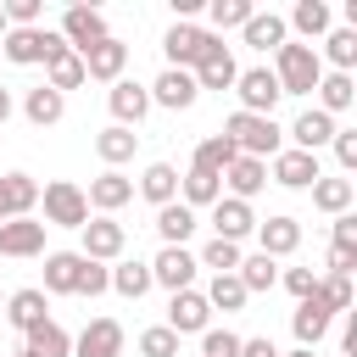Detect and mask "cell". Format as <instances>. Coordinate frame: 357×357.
I'll list each match as a JSON object with an SVG mask.
<instances>
[{"label":"cell","mask_w":357,"mask_h":357,"mask_svg":"<svg viewBox=\"0 0 357 357\" xmlns=\"http://www.w3.org/2000/svg\"><path fill=\"white\" fill-rule=\"evenodd\" d=\"M273 78H279V95H312L318 78H324L318 45H296V39H284V45L273 50Z\"/></svg>","instance_id":"cell-1"},{"label":"cell","mask_w":357,"mask_h":357,"mask_svg":"<svg viewBox=\"0 0 357 357\" xmlns=\"http://www.w3.org/2000/svg\"><path fill=\"white\" fill-rule=\"evenodd\" d=\"M223 134L234 139V151H240V156H257V162H273V156L284 151V128H279L273 117H251V112H234V117L223 123Z\"/></svg>","instance_id":"cell-2"},{"label":"cell","mask_w":357,"mask_h":357,"mask_svg":"<svg viewBox=\"0 0 357 357\" xmlns=\"http://www.w3.org/2000/svg\"><path fill=\"white\" fill-rule=\"evenodd\" d=\"M39 201H45V229H84L89 223V201L73 178H50L39 190Z\"/></svg>","instance_id":"cell-3"},{"label":"cell","mask_w":357,"mask_h":357,"mask_svg":"<svg viewBox=\"0 0 357 357\" xmlns=\"http://www.w3.org/2000/svg\"><path fill=\"white\" fill-rule=\"evenodd\" d=\"M206 50H212V33H206V28H195V22H173V28H167V39H162L167 67H178V73H195Z\"/></svg>","instance_id":"cell-4"},{"label":"cell","mask_w":357,"mask_h":357,"mask_svg":"<svg viewBox=\"0 0 357 357\" xmlns=\"http://www.w3.org/2000/svg\"><path fill=\"white\" fill-rule=\"evenodd\" d=\"M0 50H6V61H17V67H39L50 50H61V33H50V28H6Z\"/></svg>","instance_id":"cell-5"},{"label":"cell","mask_w":357,"mask_h":357,"mask_svg":"<svg viewBox=\"0 0 357 357\" xmlns=\"http://www.w3.org/2000/svg\"><path fill=\"white\" fill-rule=\"evenodd\" d=\"M234 95H240V112L273 117V106H279V78H273V67H245V73L234 78Z\"/></svg>","instance_id":"cell-6"},{"label":"cell","mask_w":357,"mask_h":357,"mask_svg":"<svg viewBox=\"0 0 357 357\" xmlns=\"http://www.w3.org/2000/svg\"><path fill=\"white\" fill-rule=\"evenodd\" d=\"M195 251L190 245H162L156 251V262H151V284H162V290H195Z\"/></svg>","instance_id":"cell-7"},{"label":"cell","mask_w":357,"mask_h":357,"mask_svg":"<svg viewBox=\"0 0 357 357\" xmlns=\"http://www.w3.org/2000/svg\"><path fill=\"white\" fill-rule=\"evenodd\" d=\"M100 39H112V28H106V17L95 11V6H67L61 11V45L67 50H89V45H100Z\"/></svg>","instance_id":"cell-8"},{"label":"cell","mask_w":357,"mask_h":357,"mask_svg":"<svg viewBox=\"0 0 357 357\" xmlns=\"http://www.w3.org/2000/svg\"><path fill=\"white\" fill-rule=\"evenodd\" d=\"M268 178H273V184H284V190H312V184L324 178V167H318V156H312V151L284 145V151L268 162Z\"/></svg>","instance_id":"cell-9"},{"label":"cell","mask_w":357,"mask_h":357,"mask_svg":"<svg viewBox=\"0 0 357 357\" xmlns=\"http://www.w3.org/2000/svg\"><path fill=\"white\" fill-rule=\"evenodd\" d=\"M78 234H84V251H78V257H89V262H117L123 245H128V234H123L117 218H89Z\"/></svg>","instance_id":"cell-10"},{"label":"cell","mask_w":357,"mask_h":357,"mask_svg":"<svg viewBox=\"0 0 357 357\" xmlns=\"http://www.w3.org/2000/svg\"><path fill=\"white\" fill-rule=\"evenodd\" d=\"M145 95H151V106L190 112L201 89H195V78H190V73H178V67H162V73H156V84H145Z\"/></svg>","instance_id":"cell-11"},{"label":"cell","mask_w":357,"mask_h":357,"mask_svg":"<svg viewBox=\"0 0 357 357\" xmlns=\"http://www.w3.org/2000/svg\"><path fill=\"white\" fill-rule=\"evenodd\" d=\"M167 329H173V335H206V329H212L206 296H201V290H178V296L167 301Z\"/></svg>","instance_id":"cell-12"},{"label":"cell","mask_w":357,"mask_h":357,"mask_svg":"<svg viewBox=\"0 0 357 357\" xmlns=\"http://www.w3.org/2000/svg\"><path fill=\"white\" fill-rule=\"evenodd\" d=\"M212 229H218V240H245V234H257V212H251V201H234V195H218L212 201Z\"/></svg>","instance_id":"cell-13"},{"label":"cell","mask_w":357,"mask_h":357,"mask_svg":"<svg viewBox=\"0 0 357 357\" xmlns=\"http://www.w3.org/2000/svg\"><path fill=\"white\" fill-rule=\"evenodd\" d=\"M73 357H123V324L117 318H89L84 335L73 340Z\"/></svg>","instance_id":"cell-14"},{"label":"cell","mask_w":357,"mask_h":357,"mask_svg":"<svg viewBox=\"0 0 357 357\" xmlns=\"http://www.w3.org/2000/svg\"><path fill=\"white\" fill-rule=\"evenodd\" d=\"M123 67H128V45H123L117 33L84 50V78H100V84H117V78H123Z\"/></svg>","instance_id":"cell-15"},{"label":"cell","mask_w":357,"mask_h":357,"mask_svg":"<svg viewBox=\"0 0 357 357\" xmlns=\"http://www.w3.org/2000/svg\"><path fill=\"white\" fill-rule=\"evenodd\" d=\"M195 78V89H234V78H240V67H234V56H229V45L212 33V50L201 56V67L190 73Z\"/></svg>","instance_id":"cell-16"},{"label":"cell","mask_w":357,"mask_h":357,"mask_svg":"<svg viewBox=\"0 0 357 357\" xmlns=\"http://www.w3.org/2000/svg\"><path fill=\"white\" fill-rule=\"evenodd\" d=\"M106 106H112L117 128H139V123H145V112H151V95H145V84L117 78V84H112V95H106Z\"/></svg>","instance_id":"cell-17"},{"label":"cell","mask_w":357,"mask_h":357,"mask_svg":"<svg viewBox=\"0 0 357 357\" xmlns=\"http://www.w3.org/2000/svg\"><path fill=\"white\" fill-rule=\"evenodd\" d=\"M45 251V223L39 218H6L0 223V257H39Z\"/></svg>","instance_id":"cell-18"},{"label":"cell","mask_w":357,"mask_h":357,"mask_svg":"<svg viewBox=\"0 0 357 357\" xmlns=\"http://www.w3.org/2000/svg\"><path fill=\"white\" fill-rule=\"evenodd\" d=\"M84 201H89V206H95L100 218H112L117 206H128V201H134V178H123V173H112V167H106L100 178H89Z\"/></svg>","instance_id":"cell-19"},{"label":"cell","mask_w":357,"mask_h":357,"mask_svg":"<svg viewBox=\"0 0 357 357\" xmlns=\"http://www.w3.org/2000/svg\"><path fill=\"white\" fill-rule=\"evenodd\" d=\"M6 318H11V329H39L45 318H50V296L39 290V284H28V290H11L6 296Z\"/></svg>","instance_id":"cell-20"},{"label":"cell","mask_w":357,"mask_h":357,"mask_svg":"<svg viewBox=\"0 0 357 357\" xmlns=\"http://www.w3.org/2000/svg\"><path fill=\"white\" fill-rule=\"evenodd\" d=\"M33 206H39L33 173H6V178H0V223H6V218H33Z\"/></svg>","instance_id":"cell-21"},{"label":"cell","mask_w":357,"mask_h":357,"mask_svg":"<svg viewBox=\"0 0 357 357\" xmlns=\"http://www.w3.org/2000/svg\"><path fill=\"white\" fill-rule=\"evenodd\" d=\"M296 245H301V223H296V218H284V212H279V218L257 223V251H262V257H273V262H279V257H290Z\"/></svg>","instance_id":"cell-22"},{"label":"cell","mask_w":357,"mask_h":357,"mask_svg":"<svg viewBox=\"0 0 357 357\" xmlns=\"http://www.w3.org/2000/svg\"><path fill=\"white\" fill-rule=\"evenodd\" d=\"M78 84H89V78H84V56H78V50H67V45H61V50H50V56H45V89L67 95V89H78Z\"/></svg>","instance_id":"cell-23"},{"label":"cell","mask_w":357,"mask_h":357,"mask_svg":"<svg viewBox=\"0 0 357 357\" xmlns=\"http://www.w3.org/2000/svg\"><path fill=\"white\" fill-rule=\"evenodd\" d=\"M290 139H296V151H312V156H318V151L335 139V117L318 112V106H307V112L290 123Z\"/></svg>","instance_id":"cell-24"},{"label":"cell","mask_w":357,"mask_h":357,"mask_svg":"<svg viewBox=\"0 0 357 357\" xmlns=\"http://www.w3.org/2000/svg\"><path fill=\"white\" fill-rule=\"evenodd\" d=\"M78 273H84L78 251H50L45 257V296H78Z\"/></svg>","instance_id":"cell-25"},{"label":"cell","mask_w":357,"mask_h":357,"mask_svg":"<svg viewBox=\"0 0 357 357\" xmlns=\"http://www.w3.org/2000/svg\"><path fill=\"white\" fill-rule=\"evenodd\" d=\"M223 184H229L234 201H251V195L268 184V162H257V156H234V162L223 167Z\"/></svg>","instance_id":"cell-26"},{"label":"cell","mask_w":357,"mask_h":357,"mask_svg":"<svg viewBox=\"0 0 357 357\" xmlns=\"http://www.w3.org/2000/svg\"><path fill=\"white\" fill-rule=\"evenodd\" d=\"M284 28H296L301 39H324V33L335 28V11H329L324 0H296V6H290V22H284Z\"/></svg>","instance_id":"cell-27"},{"label":"cell","mask_w":357,"mask_h":357,"mask_svg":"<svg viewBox=\"0 0 357 357\" xmlns=\"http://www.w3.org/2000/svg\"><path fill=\"white\" fill-rule=\"evenodd\" d=\"M139 195H145L151 206L178 201V167H173V162H151V167L139 173Z\"/></svg>","instance_id":"cell-28"},{"label":"cell","mask_w":357,"mask_h":357,"mask_svg":"<svg viewBox=\"0 0 357 357\" xmlns=\"http://www.w3.org/2000/svg\"><path fill=\"white\" fill-rule=\"evenodd\" d=\"M240 33H245V45H251V50H279V45L290 39L284 17H273V11H251V22H245Z\"/></svg>","instance_id":"cell-29"},{"label":"cell","mask_w":357,"mask_h":357,"mask_svg":"<svg viewBox=\"0 0 357 357\" xmlns=\"http://www.w3.org/2000/svg\"><path fill=\"white\" fill-rule=\"evenodd\" d=\"M318 61H329V73H351L357 67V28H329Z\"/></svg>","instance_id":"cell-30"},{"label":"cell","mask_w":357,"mask_h":357,"mask_svg":"<svg viewBox=\"0 0 357 357\" xmlns=\"http://www.w3.org/2000/svg\"><path fill=\"white\" fill-rule=\"evenodd\" d=\"M22 117L33 123V128H50V123H61L67 117V95H56V89H28V100H22Z\"/></svg>","instance_id":"cell-31"},{"label":"cell","mask_w":357,"mask_h":357,"mask_svg":"<svg viewBox=\"0 0 357 357\" xmlns=\"http://www.w3.org/2000/svg\"><path fill=\"white\" fill-rule=\"evenodd\" d=\"M134 145H139V134H134V128H117V123L95 134V156H100V162H106L112 173H117V167H123V162L134 156Z\"/></svg>","instance_id":"cell-32"},{"label":"cell","mask_w":357,"mask_h":357,"mask_svg":"<svg viewBox=\"0 0 357 357\" xmlns=\"http://www.w3.org/2000/svg\"><path fill=\"white\" fill-rule=\"evenodd\" d=\"M156 234H162V245H184V240L195 234V212H190L184 201L156 206Z\"/></svg>","instance_id":"cell-33"},{"label":"cell","mask_w":357,"mask_h":357,"mask_svg":"<svg viewBox=\"0 0 357 357\" xmlns=\"http://www.w3.org/2000/svg\"><path fill=\"white\" fill-rule=\"evenodd\" d=\"M28 357H73V335L56 324V318H45L39 329H28V346H22Z\"/></svg>","instance_id":"cell-34"},{"label":"cell","mask_w":357,"mask_h":357,"mask_svg":"<svg viewBox=\"0 0 357 357\" xmlns=\"http://www.w3.org/2000/svg\"><path fill=\"white\" fill-rule=\"evenodd\" d=\"M218 195H223V178H218V173H201V167H190V173L178 178V201H184L190 212H195V206H212Z\"/></svg>","instance_id":"cell-35"},{"label":"cell","mask_w":357,"mask_h":357,"mask_svg":"<svg viewBox=\"0 0 357 357\" xmlns=\"http://www.w3.org/2000/svg\"><path fill=\"white\" fill-rule=\"evenodd\" d=\"M351 201H357V184H351V178H318V184H312V206L329 212V218L351 212Z\"/></svg>","instance_id":"cell-36"},{"label":"cell","mask_w":357,"mask_h":357,"mask_svg":"<svg viewBox=\"0 0 357 357\" xmlns=\"http://www.w3.org/2000/svg\"><path fill=\"white\" fill-rule=\"evenodd\" d=\"M290 329H296V340H301V351H312V346H318V340L329 335V312H324V307H318V301L307 296V301L296 307V318H290Z\"/></svg>","instance_id":"cell-37"},{"label":"cell","mask_w":357,"mask_h":357,"mask_svg":"<svg viewBox=\"0 0 357 357\" xmlns=\"http://www.w3.org/2000/svg\"><path fill=\"white\" fill-rule=\"evenodd\" d=\"M351 100H357L351 73H324V78H318V112H329V117H335V112H346Z\"/></svg>","instance_id":"cell-38"},{"label":"cell","mask_w":357,"mask_h":357,"mask_svg":"<svg viewBox=\"0 0 357 357\" xmlns=\"http://www.w3.org/2000/svg\"><path fill=\"white\" fill-rule=\"evenodd\" d=\"M234 279L245 284V296H257V290H273V284H279V268H273V257H262V251H251V257H240V268H234Z\"/></svg>","instance_id":"cell-39"},{"label":"cell","mask_w":357,"mask_h":357,"mask_svg":"<svg viewBox=\"0 0 357 357\" xmlns=\"http://www.w3.org/2000/svg\"><path fill=\"white\" fill-rule=\"evenodd\" d=\"M201 296H206V307H212V312H240V307L251 301V296H245V284H240L234 273H212V284H206Z\"/></svg>","instance_id":"cell-40"},{"label":"cell","mask_w":357,"mask_h":357,"mask_svg":"<svg viewBox=\"0 0 357 357\" xmlns=\"http://www.w3.org/2000/svg\"><path fill=\"white\" fill-rule=\"evenodd\" d=\"M251 11H257L251 0H212V6H206V22H212L206 33H218V39H223L229 28H245V22H251Z\"/></svg>","instance_id":"cell-41"},{"label":"cell","mask_w":357,"mask_h":357,"mask_svg":"<svg viewBox=\"0 0 357 357\" xmlns=\"http://www.w3.org/2000/svg\"><path fill=\"white\" fill-rule=\"evenodd\" d=\"M234 156H240V151H234V139H229V134H212V139H201V145H195V162H190V167H201V173H218V178H223V167H229Z\"/></svg>","instance_id":"cell-42"},{"label":"cell","mask_w":357,"mask_h":357,"mask_svg":"<svg viewBox=\"0 0 357 357\" xmlns=\"http://www.w3.org/2000/svg\"><path fill=\"white\" fill-rule=\"evenodd\" d=\"M112 290L128 296V301H139V296L151 290V262H117V268H112Z\"/></svg>","instance_id":"cell-43"},{"label":"cell","mask_w":357,"mask_h":357,"mask_svg":"<svg viewBox=\"0 0 357 357\" xmlns=\"http://www.w3.org/2000/svg\"><path fill=\"white\" fill-rule=\"evenodd\" d=\"M312 301L335 318V312H351V279H340V273H324L318 279V290H312Z\"/></svg>","instance_id":"cell-44"},{"label":"cell","mask_w":357,"mask_h":357,"mask_svg":"<svg viewBox=\"0 0 357 357\" xmlns=\"http://www.w3.org/2000/svg\"><path fill=\"white\" fill-rule=\"evenodd\" d=\"M195 262H201V268H212V273H234V268H240V245L212 234V240L201 245V257H195Z\"/></svg>","instance_id":"cell-45"},{"label":"cell","mask_w":357,"mask_h":357,"mask_svg":"<svg viewBox=\"0 0 357 357\" xmlns=\"http://www.w3.org/2000/svg\"><path fill=\"white\" fill-rule=\"evenodd\" d=\"M139 357H178V335H173L167 324H151V329L139 335Z\"/></svg>","instance_id":"cell-46"},{"label":"cell","mask_w":357,"mask_h":357,"mask_svg":"<svg viewBox=\"0 0 357 357\" xmlns=\"http://www.w3.org/2000/svg\"><path fill=\"white\" fill-rule=\"evenodd\" d=\"M0 11H6V28H39V17H45L39 0H0Z\"/></svg>","instance_id":"cell-47"},{"label":"cell","mask_w":357,"mask_h":357,"mask_svg":"<svg viewBox=\"0 0 357 357\" xmlns=\"http://www.w3.org/2000/svg\"><path fill=\"white\" fill-rule=\"evenodd\" d=\"M106 290H112V268L84 257V273H78V296H106Z\"/></svg>","instance_id":"cell-48"},{"label":"cell","mask_w":357,"mask_h":357,"mask_svg":"<svg viewBox=\"0 0 357 357\" xmlns=\"http://www.w3.org/2000/svg\"><path fill=\"white\" fill-rule=\"evenodd\" d=\"M201 357H240V335L234 329H206L201 335Z\"/></svg>","instance_id":"cell-49"},{"label":"cell","mask_w":357,"mask_h":357,"mask_svg":"<svg viewBox=\"0 0 357 357\" xmlns=\"http://www.w3.org/2000/svg\"><path fill=\"white\" fill-rule=\"evenodd\" d=\"M335 162H340V173H351L357 167V128H335Z\"/></svg>","instance_id":"cell-50"},{"label":"cell","mask_w":357,"mask_h":357,"mask_svg":"<svg viewBox=\"0 0 357 357\" xmlns=\"http://www.w3.org/2000/svg\"><path fill=\"white\" fill-rule=\"evenodd\" d=\"M279 279H284V290H290L296 301H307V296L318 290V273H312V268H284Z\"/></svg>","instance_id":"cell-51"},{"label":"cell","mask_w":357,"mask_h":357,"mask_svg":"<svg viewBox=\"0 0 357 357\" xmlns=\"http://www.w3.org/2000/svg\"><path fill=\"white\" fill-rule=\"evenodd\" d=\"M335 245H340V251H357V218H351V212L335 218Z\"/></svg>","instance_id":"cell-52"},{"label":"cell","mask_w":357,"mask_h":357,"mask_svg":"<svg viewBox=\"0 0 357 357\" xmlns=\"http://www.w3.org/2000/svg\"><path fill=\"white\" fill-rule=\"evenodd\" d=\"M351 268H357V251H340V245H329V273L351 279Z\"/></svg>","instance_id":"cell-53"},{"label":"cell","mask_w":357,"mask_h":357,"mask_svg":"<svg viewBox=\"0 0 357 357\" xmlns=\"http://www.w3.org/2000/svg\"><path fill=\"white\" fill-rule=\"evenodd\" d=\"M240 357H279V346L268 335H251V340H240Z\"/></svg>","instance_id":"cell-54"},{"label":"cell","mask_w":357,"mask_h":357,"mask_svg":"<svg viewBox=\"0 0 357 357\" xmlns=\"http://www.w3.org/2000/svg\"><path fill=\"white\" fill-rule=\"evenodd\" d=\"M340 351L357 357V312H346V324H340Z\"/></svg>","instance_id":"cell-55"},{"label":"cell","mask_w":357,"mask_h":357,"mask_svg":"<svg viewBox=\"0 0 357 357\" xmlns=\"http://www.w3.org/2000/svg\"><path fill=\"white\" fill-rule=\"evenodd\" d=\"M6 117H11V89H0V128H6Z\"/></svg>","instance_id":"cell-56"},{"label":"cell","mask_w":357,"mask_h":357,"mask_svg":"<svg viewBox=\"0 0 357 357\" xmlns=\"http://www.w3.org/2000/svg\"><path fill=\"white\" fill-rule=\"evenodd\" d=\"M0 39H6V11H0Z\"/></svg>","instance_id":"cell-57"},{"label":"cell","mask_w":357,"mask_h":357,"mask_svg":"<svg viewBox=\"0 0 357 357\" xmlns=\"http://www.w3.org/2000/svg\"><path fill=\"white\" fill-rule=\"evenodd\" d=\"M290 357H312V351H301V346H296V351H290Z\"/></svg>","instance_id":"cell-58"},{"label":"cell","mask_w":357,"mask_h":357,"mask_svg":"<svg viewBox=\"0 0 357 357\" xmlns=\"http://www.w3.org/2000/svg\"><path fill=\"white\" fill-rule=\"evenodd\" d=\"M11 357H28V351H11Z\"/></svg>","instance_id":"cell-59"},{"label":"cell","mask_w":357,"mask_h":357,"mask_svg":"<svg viewBox=\"0 0 357 357\" xmlns=\"http://www.w3.org/2000/svg\"><path fill=\"white\" fill-rule=\"evenodd\" d=\"M0 312H6V301H0Z\"/></svg>","instance_id":"cell-60"}]
</instances>
